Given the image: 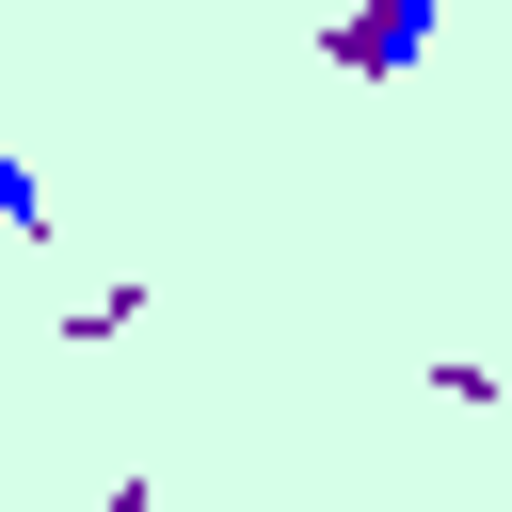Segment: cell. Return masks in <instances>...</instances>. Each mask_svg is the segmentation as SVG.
Here are the masks:
<instances>
[{"label": "cell", "mask_w": 512, "mask_h": 512, "mask_svg": "<svg viewBox=\"0 0 512 512\" xmlns=\"http://www.w3.org/2000/svg\"><path fill=\"white\" fill-rule=\"evenodd\" d=\"M0 224H16V240H48V176H32L16 144H0Z\"/></svg>", "instance_id": "1"}]
</instances>
